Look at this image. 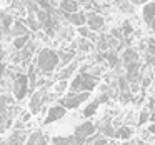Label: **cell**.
<instances>
[{"label": "cell", "mask_w": 155, "mask_h": 145, "mask_svg": "<svg viewBox=\"0 0 155 145\" xmlns=\"http://www.w3.org/2000/svg\"><path fill=\"white\" fill-rule=\"evenodd\" d=\"M102 57H105V58H107V62L110 64V67H117V65H118V62H120V58H118L115 54H110V52H108V54H104Z\"/></svg>", "instance_id": "obj_22"}, {"label": "cell", "mask_w": 155, "mask_h": 145, "mask_svg": "<svg viewBox=\"0 0 155 145\" xmlns=\"http://www.w3.org/2000/svg\"><path fill=\"white\" fill-rule=\"evenodd\" d=\"M57 65H58V55L54 50H50V48L40 50V54L37 57V67L40 74H44V75L52 74Z\"/></svg>", "instance_id": "obj_1"}, {"label": "cell", "mask_w": 155, "mask_h": 145, "mask_svg": "<svg viewBox=\"0 0 155 145\" xmlns=\"http://www.w3.org/2000/svg\"><path fill=\"white\" fill-rule=\"evenodd\" d=\"M130 135H132V130L128 127H120L117 132H115V137H117V138H124V140L130 138Z\"/></svg>", "instance_id": "obj_18"}, {"label": "cell", "mask_w": 155, "mask_h": 145, "mask_svg": "<svg viewBox=\"0 0 155 145\" xmlns=\"http://www.w3.org/2000/svg\"><path fill=\"white\" fill-rule=\"evenodd\" d=\"M132 32H134V28H132V25L130 24H128V22H127V24H124V34H132Z\"/></svg>", "instance_id": "obj_34"}, {"label": "cell", "mask_w": 155, "mask_h": 145, "mask_svg": "<svg viewBox=\"0 0 155 145\" xmlns=\"http://www.w3.org/2000/svg\"><path fill=\"white\" fill-rule=\"evenodd\" d=\"M28 92V78L27 75H17L14 82V94L17 100H24V97Z\"/></svg>", "instance_id": "obj_4"}, {"label": "cell", "mask_w": 155, "mask_h": 145, "mask_svg": "<svg viewBox=\"0 0 155 145\" xmlns=\"http://www.w3.org/2000/svg\"><path fill=\"white\" fill-rule=\"evenodd\" d=\"M100 132H102V135H104L105 138L107 137H115V130H114V127H112L110 124H104L100 127Z\"/></svg>", "instance_id": "obj_20"}, {"label": "cell", "mask_w": 155, "mask_h": 145, "mask_svg": "<svg viewBox=\"0 0 155 145\" xmlns=\"http://www.w3.org/2000/svg\"><path fill=\"white\" fill-rule=\"evenodd\" d=\"M150 25H152V28H153V30H155V18H153V20H152V24H150Z\"/></svg>", "instance_id": "obj_42"}, {"label": "cell", "mask_w": 155, "mask_h": 145, "mask_svg": "<svg viewBox=\"0 0 155 145\" xmlns=\"http://www.w3.org/2000/svg\"><path fill=\"white\" fill-rule=\"evenodd\" d=\"M0 145H7V143H0Z\"/></svg>", "instance_id": "obj_44"}, {"label": "cell", "mask_w": 155, "mask_h": 145, "mask_svg": "<svg viewBox=\"0 0 155 145\" xmlns=\"http://www.w3.org/2000/svg\"><path fill=\"white\" fill-rule=\"evenodd\" d=\"M62 62H64V65L67 67V64H70L72 62V58H74V50H65V52H62Z\"/></svg>", "instance_id": "obj_24"}, {"label": "cell", "mask_w": 155, "mask_h": 145, "mask_svg": "<svg viewBox=\"0 0 155 145\" xmlns=\"http://www.w3.org/2000/svg\"><path fill=\"white\" fill-rule=\"evenodd\" d=\"M75 68H77V64H75V62H72L68 67H65L64 70H62L60 74L57 75V78H58V80H65V78H68V77H70V75L75 72Z\"/></svg>", "instance_id": "obj_13"}, {"label": "cell", "mask_w": 155, "mask_h": 145, "mask_svg": "<svg viewBox=\"0 0 155 145\" xmlns=\"http://www.w3.org/2000/svg\"><path fill=\"white\" fill-rule=\"evenodd\" d=\"M42 132L40 130H37V132H34V133L30 135V137H28V140H27V143L25 145H37L38 143V140H40V137H42Z\"/></svg>", "instance_id": "obj_23"}, {"label": "cell", "mask_w": 155, "mask_h": 145, "mask_svg": "<svg viewBox=\"0 0 155 145\" xmlns=\"http://www.w3.org/2000/svg\"><path fill=\"white\" fill-rule=\"evenodd\" d=\"M54 145H77L75 138H64V137H55Z\"/></svg>", "instance_id": "obj_21"}, {"label": "cell", "mask_w": 155, "mask_h": 145, "mask_svg": "<svg viewBox=\"0 0 155 145\" xmlns=\"http://www.w3.org/2000/svg\"><path fill=\"white\" fill-rule=\"evenodd\" d=\"M30 120V114H24L22 115V122H28Z\"/></svg>", "instance_id": "obj_37"}, {"label": "cell", "mask_w": 155, "mask_h": 145, "mask_svg": "<svg viewBox=\"0 0 155 145\" xmlns=\"http://www.w3.org/2000/svg\"><path fill=\"white\" fill-rule=\"evenodd\" d=\"M148 118H150V110H147V108H145V110L140 112V117H138V125H143Z\"/></svg>", "instance_id": "obj_26"}, {"label": "cell", "mask_w": 155, "mask_h": 145, "mask_svg": "<svg viewBox=\"0 0 155 145\" xmlns=\"http://www.w3.org/2000/svg\"><path fill=\"white\" fill-rule=\"evenodd\" d=\"M44 100H45V90H40V92H37V94H34V97H32V100H30L32 114H38L40 105H42V102H44Z\"/></svg>", "instance_id": "obj_7"}, {"label": "cell", "mask_w": 155, "mask_h": 145, "mask_svg": "<svg viewBox=\"0 0 155 145\" xmlns=\"http://www.w3.org/2000/svg\"><path fill=\"white\" fill-rule=\"evenodd\" d=\"M90 97L88 95V92H78V94H68L65 95L64 98H62V107L64 108H77L78 105L82 104V102H85L87 98Z\"/></svg>", "instance_id": "obj_3"}, {"label": "cell", "mask_w": 155, "mask_h": 145, "mask_svg": "<svg viewBox=\"0 0 155 145\" xmlns=\"http://www.w3.org/2000/svg\"><path fill=\"white\" fill-rule=\"evenodd\" d=\"M130 92H124V94H122V102H128L130 100Z\"/></svg>", "instance_id": "obj_35"}, {"label": "cell", "mask_w": 155, "mask_h": 145, "mask_svg": "<svg viewBox=\"0 0 155 145\" xmlns=\"http://www.w3.org/2000/svg\"><path fill=\"white\" fill-rule=\"evenodd\" d=\"M4 70H5V67H4V64H2V62H0V77H2V75H4Z\"/></svg>", "instance_id": "obj_40"}, {"label": "cell", "mask_w": 155, "mask_h": 145, "mask_svg": "<svg viewBox=\"0 0 155 145\" xmlns=\"http://www.w3.org/2000/svg\"><path fill=\"white\" fill-rule=\"evenodd\" d=\"M107 100H108V97L104 94V95H100V98H98V104H100V102H107Z\"/></svg>", "instance_id": "obj_38"}, {"label": "cell", "mask_w": 155, "mask_h": 145, "mask_svg": "<svg viewBox=\"0 0 155 145\" xmlns=\"http://www.w3.org/2000/svg\"><path fill=\"white\" fill-rule=\"evenodd\" d=\"M94 145H108V143H107V138L105 137H95Z\"/></svg>", "instance_id": "obj_33"}, {"label": "cell", "mask_w": 155, "mask_h": 145, "mask_svg": "<svg viewBox=\"0 0 155 145\" xmlns=\"http://www.w3.org/2000/svg\"><path fill=\"white\" fill-rule=\"evenodd\" d=\"M65 88H67V80H60V82H58V85L55 87V92H57V94H62Z\"/></svg>", "instance_id": "obj_28"}, {"label": "cell", "mask_w": 155, "mask_h": 145, "mask_svg": "<svg viewBox=\"0 0 155 145\" xmlns=\"http://www.w3.org/2000/svg\"><path fill=\"white\" fill-rule=\"evenodd\" d=\"M97 108H98V100H94L92 104H88L87 107H85L84 115H85V117H92V115L97 112Z\"/></svg>", "instance_id": "obj_19"}, {"label": "cell", "mask_w": 155, "mask_h": 145, "mask_svg": "<svg viewBox=\"0 0 155 145\" xmlns=\"http://www.w3.org/2000/svg\"><path fill=\"white\" fill-rule=\"evenodd\" d=\"M65 114H67V110H65L62 105H55V107H52L50 110H48V115L45 117V124H52V122H55V120H60Z\"/></svg>", "instance_id": "obj_6"}, {"label": "cell", "mask_w": 155, "mask_h": 145, "mask_svg": "<svg viewBox=\"0 0 155 145\" xmlns=\"http://www.w3.org/2000/svg\"><path fill=\"white\" fill-rule=\"evenodd\" d=\"M34 50H35V44H27L22 48V58L25 62H28L32 58V55H34Z\"/></svg>", "instance_id": "obj_15"}, {"label": "cell", "mask_w": 155, "mask_h": 145, "mask_svg": "<svg viewBox=\"0 0 155 145\" xmlns=\"http://www.w3.org/2000/svg\"><path fill=\"white\" fill-rule=\"evenodd\" d=\"M78 34L84 38H92V40H95V35L88 30V27H78Z\"/></svg>", "instance_id": "obj_25"}, {"label": "cell", "mask_w": 155, "mask_h": 145, "mask_svg": "<svg viewBox=\"0 0 155 145\" xmlns=\"http://www.w3.org/2000/svg\"><path fill=\"white\" fill-rule=\"evenodd\" d=\"M148 133H155V124H152L150 127H148Z\"/></svg>", "instance_id": "obj_39"}, {"label": "cell", "mask_w": 155, "mask_h": 145, "mask_svg": "<svg viewBox=\"0 0 155 145\" xmlns=\"http://www.w3.org/2000/svg\"><path fill=\"white\" fill-rule=\"evenodd\" d=\"M142 14H143V20L147 22V24H152V20L155 18V4H153V2L145 5Z\"/></svg>", "instance_id": "obj_10"}, {"label": "cell", "mask_w": 155, "mask_h": 145, "mask_svg": "<svg viewBox=\"0 0 155 145\" xmlns=\"http://www.w3.org/2000/svg\"><path fill=\"white\" fill-rule=\"evenodd\" d=\"M87 24H88V30H100L104 27V18L97 14H92V15H88Z\"/></svg>", "instance_id": "obj_8"}, {"label": "cell", "mask_w": 155, "mask_h": 145, "mask_svg": "<svg viewBox=\"0 0 155 145\" xmlns=\"http://www.w3.org/2000/svg\"><path fill=\"white\" fill-rule=\"evenodd\" d=\"M124 64L127 67L128 74H138V55L135 50L128 48L124 52Z\"/></svg>", "instance_id": "obj_5"}, {"label": "cell", "mask_w": 155, "mask_h": 145, "mask_svg": "<svg viewBox=\"0 0 155 145\" xmlns=\"http://www.w3.org/2000/svg\"><path fill=\"white\" fill-rule=\"evenodd\" d=\"M24 142H25V132L14 130L12 135L8 137V143L7 145H24Z\"/></svg>", "instance_id": "obj_9"}, {"label": "cell", "mask_w": 155, "mask_h": 145, "mask_svg": "<svg viewBox=\"0 0 155 145\" xmlns=\"http://www.w3.org/2000/svg\"><path fill=\"white\" fill-rule=\"evenodd\" d=\"M67 2H72V0H62V4H67Z\"/></svg>", "instance_id": "obj_43"}, {"label": "cell", "mask_w": 155, "mask_h": 145, "mask_svg": "<svg viewBox=\"0 0 155 145\" xmlns=\"http://www.w3.org/2000/svg\"><path fill=\"white\" fill-rule=\"evenodd\" d=\"M27 42H28V35H22V37H17V38H14V47L17 48V50H22V48L27 45Z\"/></svg>", "instance_id": "obj_17"}, {"label": "cell", "mask_w": 155, "mask_h": 145, "mask_svg": "<svg viewBox=\"0 0 155 145\" xmlns=\"http://www.w3.org/2000/svg\"><path fill=\"white\" fill-rule=\"evenodd\" d=\"M97 85V78L94 75L87 74V72H82L80 75L74 78V82L70 84V90L74 92H90L92 88H95Z\"/></svg>", "instance_id": "obj_2"}, {"label": "cell", "mask_w": 155, "mask_h": 145, "mask_svg": "<svg viewBox=\"0 0 155 145\" xmlns=\"http://www.w3.org/2000/svg\"><path fill=\"white\" fill-rule=\"evenodd\" d=\"M12 34L14 37H22V35H28V30H27V25H24L22 22H15L14 24V28H12Z\"/></svg>", "instance_id": "obj_12"}, {"label": "cell", "mask_w": 155, "mask_h": 145, "mask_svg": "<svg viewBox=\"0 0 155 145\" xmlns=\"http://www.w3.org/2000/svg\"><path fill=\"white\" fill-rule=\"evenodd\" d=\"M130 2H132V4H134V5H137V4H140V0H130Z\"/></svg>", "instance_id": "obj_41"}, {"label": "cell", "mask_w": 155, "mask_h": 145, "mask_svg": "<svg viewBox=\"0 0 155 145\" xmlns=\"http://www.w3.org/2000/svg\"><path fill=\"white\" fill-rule=\"evenodd\" d=\"M118 84H120V90H122V94H124V92H128V85H127V80H125L124 77H122V78H118Z\"/></svg>", "instance_id": "obj_31"}, {"label": "cell", "mask_w": 155, "mask_h": 145, "mask_svg": "<svg viewBox=\"0 0 155 145\" xmlns=\"http://www.w3.org/2000/svg\"><path fill=\"white\" fill-rule=\"evenodd\" d=\"M78 48H80L82 52H90V48H92V45L87 42V38H82L80 42H78Z\"/></svg>", "instance_id": "obj_27"}, {"label": "cell", "mask_w": 155, "mask_h": 145, "mask_svg": "<svg viewBox=\"0 0 155 145\" xmlns=\"http://www.w3.org/2000/svg\"><path fill=\"white\" fill-rule=\"evenodd\" d=\"M67 18H68V20H70L74 25H78V27H84V24L87 22V17H85L84 12H75V14H70Z\"/></svg>", "instance_id": "obj_11"}, {"label": "cell", "mask_w": 155, "mask_h": 145, "mask_svg": "<svg viewBox=\"0 0 155 145\" xmlns=\"http://www.w3.org/2000/svg\"><path fill=\"white\" fill-rule=\"evenodd\" d=\"M12 24H14V18H12V17H4V18H2V27H4V28H8Z\"/></svg>", "instance_id": "obj_29"}, {"label": "cell", "mask_w": 155, "mask_h": 145, "mask_svg": "<svg viewBox=\"0 0 155 145\" xmlns=\"http://www.w3.org/2000/svg\"><path fill=\"white\" fill-rule=\"evenodd\" d=\"M148 54L155 55V40L153 38H148Z\"/></svg>", "instance_id": "obj_32"}, {"label": "cell", "mask_w": 155, "mask_h": 145, "mask_svg": "<svg viewBox=\"0 0 155 145\" xmlns=\"http://www.w3.org/2000/svg\"><path fill=\"white\" fill-rule=\"evenodd\" d=\"M27 25L32 28V30H38V28H40V25H38L34 18H27Z\"/></svg>", "instance_id": "obj_30"}, {"label": "cell", "mask_w": 155, "mask_h": 145, "mask_svg": "<svg viewBox=\"0 0 155 145\" xmlns=\"http://www.w3.org/2000/svg\"><path fill=\"white\" fill-rule=\"evenodd\" d=\"M27 78H28V84H30V88H28V90H32V88L35 87V84H37V70H35L34 65H30V67H28Z\"/></svg>", "instance_id": "obj_16"}, {"label": "cell", "mask_w": 155, "mask_h": 145, "mask_svg": "<svg viewBox=\"0 0 155 145\" xmlns=\"http://www.w3.org/2000/svg\"><path fill=\"white\" fill-rule=\"evenodd\" d=\"M62 10H64L67 15L75 14V12H78V4L75 2V0H72V2H67V4H62Z\"/></svg>", "instance_id": "obj_14"}, {"label": "cell", "mask_w": 155, "mask_h": 145, "mask_svg": "<svg viewBox=\"0 0 155 145\" xmlns=\"http://www.w3.org/2000/svg\"><path fill=\"white\" fill-rule=\"evenodd\" d=\"M147 64L148 65H155V55H147Z\"/></svg>", "instance_id": "obj_36"}]
</instances>
